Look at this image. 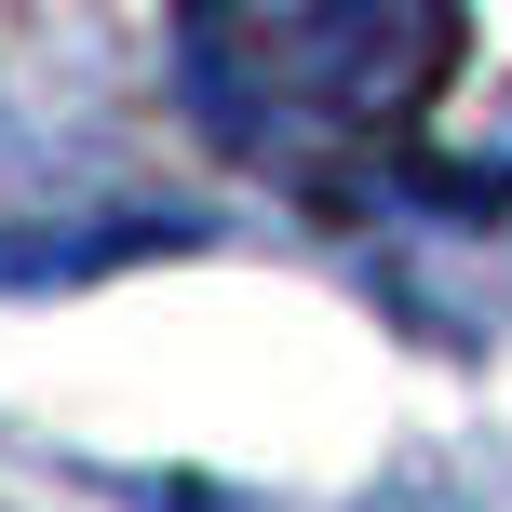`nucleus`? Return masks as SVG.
I'll return each mask as SVG.
<instances>
[{
	"label": "nucleus",
	"instance_id": "nucleus-1",
	"mask_svg": "<svg viewBox=\"0 0 512 512\" xmlns=\"http://www.w3.org/2000/svg\"><path fill=\"white\" fill-rule=\"evenodd\" d=\"M176 108L283 189L378 162L459 68V0H176Z\"/></svg>",
	"mask_w": 512,
	"mask_h": 512
},
{
	"label": "nucleus",
	"instance_id": "nucleus-2",
	"mask_svg": "<svg viewBox=\"0 0 512 512\" xmlns=\"http://www.w3.org/2000/svg\"><path fill=\"white\" fill-rule=\"evenodd\" d=\"M0 512H216V499L203 486H162V472H95V459L0 445Z\"/></svg>",
	"mask_w": 512,
	"mask_h": 512
}]
</instances>
